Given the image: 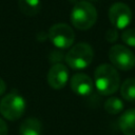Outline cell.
Instances as JSON below:
<instances>
[{
	"label": "cell",
	"instance_id": "obj_1",
	"mask_svg": "<svg viewBox=\"0 0 135 135\" xmlns=\"http://www.w3.org/2000/svg\"><path fill=\"white\" fill-rule=\"evenodd\" d=\"M120 83L119 74L115 66L112 64H100L95 70L94 84L96 90L103 96L114 94Z\"/></svg>",
	"mask_w": 135,
	"mask_h": 135
},
{
	"label": "cell",
	"instance_id": "obj_2",
	"mask_svg": "<svg viewBox=\"0 0 135 135\" xmlns=\"http://www.w3.org/2000/svg\"><path fill=\"white\" fill-rule=\"evenodd\" d=\"M96 20L97 11L92 3L82 0L74 5L71 13V22L76 28L86 31L95 24Z\"/></svg>",
	"mask_w": 135,
	"mask_h": 135
},
{
	"label": "cell",
	"instance_id": "obj_3",
	"mask_svg": "<svg viewBox=\"0 0 135 135\" xmlns=\"http://www.w3.org/2000/svg\"><path fill=\"white\" fill-rule=\"evenodd\" d=\"M94 58V51L89 43L79 42L72 46L65 55V62L73 70H83L88 68Z\"/></svg>",
	"mask_w": 135,
	"mask_h": 135
},
{
	"label": "cell",
	"instance_id": "obj_4",
	"mask_svg": "<svg viewBox=\"0 0 135 135\" xmlns=\"http://www.w3.org/2000/svg\"><path fill=\"white\" fill-rule=\"evenodd\" d=\"M25 100L18 93H9L0 101V113L7 120L19 119L25 111Z\"/></svg>",
	"mask_w": 135,
	"mask_h": 135
},
{
	"label": "cell",
	"instance_id": "obj_5",
	"mask_svg": "<svg viewBox=\"0 0 135 135\" xmlns=\"http://www.w3.org/2000/svg\"><path fill=\"white\" fill-rule=\"evenodd\" d=\"M49 38L56 47L64 50L73 45L75 33L70 25L65 23H56L49 30Z\"/></svg>",
	"mask_w": 135,
	"mask_h": 135
},
{
	"label": "cell",
	"instance_id": "obj_6",
	"mask_svg": "<svg viewBox=\"0 0 135 135\" xmlns=\"http://www.w3.org/2000/svg\"><path fill=\"white\" fill-rule=\"evenodd\" d=\"M109 58L113 66L122 71H129L135 66L134 53L121 44H115L110 49Z\"/></svg>",
	"mask_w": 135,
	"mask_h": 135
},
{
	"label": "cell",
	"instance_id": "obj_7",
	"mask_svg": "<svg viewBox=\"0 0 135 135\" xmlns=\"http://www.w3.org/2000/svg\"><path fill=\"white\" fill-rule=\"evenodd\" d=\"M132 11L126 3L116 2L109 9V19L113 27L116 30L126 28L132 21Z\"/></svg>",
	"mask_w": 135,
	"mask_h": 135
},
{
	"label": "cell",
	"instance_id": "obj_8",
	"mask_svg": "<svg viewBox=\"0 0 135 135\" xmlns=\"http://www.w3.org/2000/svg\"><path fill=\"white\" fill-rule=\"evenodd\" d=\"M69 80L68 68L62 63H55L47 73L49 85L54 90H61L65 86Z\"/></svg>",
	"mask_w": 135,
	"mask_h": 135
},
{
	"label": "cell",
	"instance_id": "obj_9",
	"mask_svg": "<svg viewBox=\"0 0 135 135\" xmlns=\"http://www.w3.org/2000/svg\"><path fill=\"white\" fill-rule=\"evenodd\" d=\"M94 88L93 80L90 76L83 73H76L71 79L72 91L79 96H86L92 93Z\"/></svg>",
	"mask_w": 135,
	"mask_h": 135
},
{
	"label": "cell",
	"instance_id": "obj_10",
	"mask_svg": "<svg viewBox=\"0 0 135 135\" xmlns=\"http://www.w3.org/2000/svg\"><path fill=\"white\" fill-rule=\"evenodd\" d=\"M118 126L123 135H135V109H129L118 119Z\"/></svg>",
	"mask_w": 135,
	"mask_h": 135
},
{
	"label": "cell",
	"instance_id": "obj_11",
	"mask_svg": "<svg viewBox=\"0 0 135 135\" xmlns=\"http://www.w3.org/2000/svg\"><path fill=\"white\" fill-rule=\"evenodd\" d=\"M20 135H41L42 126L40 120L31 117L25 119L20 126Z\"/></svg>",
	"mask_w": 135,
	"mask_h": 135
},
{
	"label": "cell",
	"instance_id": "obj_12",
	"mask_svg": "<svg viewBox=\"0 0 135 135\" xmlns=\"http://www.w3.org/2000/svg\"><path fill=\"white\" fill-rule=\"evenodd\" d=\"M19 9L26 16H35L41 8L40 0H18Z\"/></svg>",
	"mask_w": 135,
	"mask_h": 135
},
{
	"label": "cell",
	"instance_id": "obj_13",
	"mask_svg": "<svg viewBox=\"0 0 135 135\" xmlns=\"http://www.w3.org/2000/svg\"><path fill=\"white\" fill-rule=\"evenodd\" d=\"M121 96L128 101H135V78H128L120 88Z\"/></svg>",
	"mask_w": 135,
	"mask_h": 135
},
{
	"label": "cell",
	"instance_id": "obj_14",
	"mask_svg": "<svg viewBox=\"0 0 135 135\" xmlns=\"http://www.w3.org/2000/svg\"><path fill=\"white\" fill-rule=\"evenodd\" d=\"M103 107H104V110L107 111V113H109L111 115H116V114H119L122 111L123 102L118 97L112 96V97H110L105 100Z\"/></svg>",
	"mask_w": 135,
	"mask_h": 135
},
{
	"label": "cell",
	"instance_id": "obj_15",
	"mask_svg": "<svg viewBox=\"0 0 135 135\" xmlns=\"http://www.w3.org/2000/svg\"><path fill=\"white\" fill-rule=\"evenodd\" d=\"M121 40L129 46L135 47V28H127L121 34Z\"/></svg>",
	"mask_w": 135,
	"mask_h": 135
},
{
	"label": "cell",
	"instance_id": "obj_16",
	"mask_svg": "<svg viewBox=\"0 0 135 135\" xmlns=\"http://www.w3.org/2000/svg\"><path fill=\"white\" fill-rule=\"evenodd\" d=\"M118 38V32L115 27H112V28H109L107 32H105V40L109 41V42H115Z\"/></svg>",
	"mask_w": 135,
	"mask_h": 135
},
{
	"label": "cell",
	"instance_id": "obj_17",
	"mask_svg": "<svg viewBox=\"0 0 135 135\" xmlns=\"http://www.w3.org/2000/svg\"><path fill=\"white\" fill-rule=\"evenodd\" d=\"M7 132L8 130H7L6 123L4 122L3 119L0 118V135H7Z\"/></svg>",
	"mask_w": 135,
	"mask_h": 135
},
{
	"label": "cell",
	"instance_id": "obj_18",
	"mask_svg": "<svg viewBox=\"0 0 135 135\" xmlns=\"http://www.w3.org/2000/svg\"><path fill=\"white\" fill-rule=\"evenodd\" d=\"M5 88H6V86H5V82H4V81H3V79L0 77V96L4 93Z\"/></svg>",
	"mask_w": 135,
	"mask_h": 135
}]
</instances>
